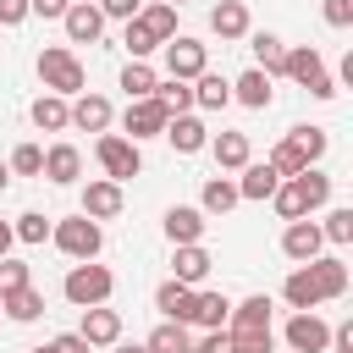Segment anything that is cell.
<instances>
[{"label":"cell","instance_id":"ab89813d","mask_svg":"<svg viewBox=\"0 0 353 353\" xmlns=\"http://www.w3.org/2000/svg\"><path fill=\"white\" fill-rule=\"evenodd\" d=\"M22 287H33V276H28V265L22 259H0V298H11V292H22Z\"/></svg>","mask_w":353,"mask_h":353},{"label":"cell","instance_id":"f1b7e54d","mask_svg":"<svg viewBox=\"0 0 353 353\" xmlns=\"http://www.w3.org/2000/svg\"><path fill=\"white\" fill-rule=\"evenodd\" d=\"M138 22L149 28V39H154V44L176 39V6H165V0H160V6H149V11H138Z\"/></svg>","mask_w":353,"mask_h":353},{"label":"cell","instance_id":"d6986e66","mask_svg":"<svg viewBox=\"0 0 353 353\" xmlns=\"http://www.w3.org/2000/svg\"><path fill=\"white\" fill-rule=\"evenodd\" d=\"M33 127H39V132H66V127H72V105H66L61 94H39V99H33Z\"/></svg>","mask_w":353,"mask_h":353},{"label":"cell","instance_id":"9c48e42d","mask_svg":"<svg viewBox=\"0 0 353 353\" xmlns=\"http://www.w3.org/2000/svg\"><path fill=\"white\" fill-rule=\"evenodd\" d=\"M160 50H165V72H171L176 83H188V77H199V72H204V44H199V39L176 33V39H165Z\"/></svg>","mask_w":353,"mask_h":353},{"label":"cell","instance_id":"ee69618b","mask_svg":"<svg viewBox=\"0 0 353 353\" xmlns=\"http://www.w3.org/2000/svg\"><path fill=\"white\" fill-rule=\"evenodd\" d=\"M325 22L331 28H353V0H325Z\"/></svg>","mask_w":353,"mask_h":353},{"label":"cell","instance_id":"e0dca14e","mask_svg":"<svg viewBox=\"0 0 353 353\" xmlns=\"http://www.w3.org/2000/svg\"><path fill=\"white\" fill-rule=\"evenodd\" d=\"M188 320H193V325H210V331H226V320H232V298H226V292H193Z\"/></svg>","mask_w":353,"mask_h":353},{"label":"cell","instance_id":"60d3db41","mask_svg":"<svg viewBox=\"0 0 353 353\" xmlns=\"http://www.w3.org/2000/svg\"><path fill=\"white\" fill-rule=\"evenodd\" d=\"M320 237H331V243H353V210H347V204H336V210L325 215Z\"/></svg>","mask_w":353,"mask_h":353},{"label":"cell","instance_id":"30bf717a","mask_svg":"<svg viewBox=\"0 0 353 353\" xmlns=\"http://www.w3.org/2000/svg\"><path fill=\"white\" fill-rule=\"evenodd\" d=\"M165 121H171V116H165V105H160L154 94H149V99H127L121 127L132 132V143H138V138H160V132H165Z\"/></svg>","mask_w":353,"mask_h":353},{"label":"cell","instance_id":"2e32d148","mask_svg":"<svg viewBox=\"0 0 353 353\" xmlns=\"http://www.w3.org/2000/svg\"><path fill=\"white\" fill-rule=\"evenodd\" d=\"M160 138H171V149H176V154H199V149L210 143V132H204V121H199V116H171Z\"/></svg>","mask_w":353,"mask_h":353},{"label":"cell","instance_id":"83f0119b","mask_svg":"<svg viewBox=\"0 0 353 353\" xmlns=\"http://www.w3.org/2000/svg\"><path fill=\"white\" fill-rule=\"evenodd\" d=\"M193 83H199V88H193V105H204V110H221V105H232V83H226V77H215V72H199Z\"/></svg>","mask_w":353,"mask_h":353},{"label":"cell","instance_id":"4fadbf2b","mask_svg":"<svg viewBox=\"0 0 353 353\" xmlns=\"http://www.w3.org/2000/svg\"><path fill=\"white\" fill-rule=\"evenodd\" d=\"M83 215H88V221H110V215H121V182H110V176L88 182V188H83Z\"/></svg>","mask_w":353,"mask_h":353},{"label":"cell","instance_id":"cb8c5ba5","mask_svg":"<svg viewBox=\"0 0 353 353\" xmlns=\"http://www.w3.org/2000/svg\"><path fill=\"white\" fill-rule=\"evenodd\" d=\"M154 309H160L165 320L188 325V309H193V287H182V281H165V287L154 292Z\"/></svg>","mask_w":353,"mask_h":353},{"label":"cell","instance_id":"11a10c76","mask_svg":"<svg viewBox=\"0 0 353 353\" xmlns=\"http://www.w3.org/2000/svg\"><path fill=\"white\" fill-rule=\"evenodd\" d=\"M28 353H50V347H28Z\"/></svg>","mask_w":353,"mask_h":353},{"label":"cell","instance_id":"6da1fadb","mask_svg":"<svg viewBox=\"0 0 353 353\" xmlns=\"http://www.w3.org/2000/svg\"><path fill=\"white\" fill-rule=\"evenodd\" d=\"M347 292V265L342 259H309V265H298L292 276H287V287H281V298L303 314V309H320V303H331V298H342Z\"/></svg>","mask_w":353,"mask_h":353},{"label":"cell","instance_id":"8992f818","mask_svg":"<svg viewBox=\"0 0 353 353\" xmlns=\"http://www.w3.org/2000/svg\"><path fill=\"white\" fill-rule=\"evenodd\" d=\"M94 154H99V165H105V176H110V182H127V176H138V171H143L138 143H132V138H121V132H99Z\"/></svg>","mask_w":353,"mask_h":353},{"label":"cell","instance_id":"8d00e7d4","mask_svg":"<svg viewBox=\"0 0 353 353\" xmlns=\"http://www.w3.org/2000/svg\"><path fill=\"white\" fill-rule=\"evenodd\" d=\"M6 171H17V176H39V171H44V149H39V143H17L11 160H6Z\"/></svg>","mask_w":353,"mask_h":353},{"label":"cell","instance_id":"f35d334b","mask_svg":"<svg viewBox=\"0 0 353 353\" xmlns=\"http://www.w3.org/2000/svg\"><path fill=\"white\" fill-rule=\"evenodd\" d=\"M226 347L232 353H276V336L270 331H226Z\"/></svg>","mask_w":353,"mask_h":353},{"label":"cell","instance_id":"7c38bea8","mask_svg":"<svg viewBox=\"0 0 353 353\" xmlns=\"http://www.w3.org/2000/svg\"><path fill=\"white\" fill-rule=\"evenodd\" d=\"M320 226L314 221H287V232H281V254L287 259H298V265H309V259H320Z\"/></svg>","mask_w":353,"mask_h":353},{"label":"cell","instance_id":"7a4b0ae2","mask_svg":"<svg viewBox=\"0 0 353 353\" xmlns=\"http://www.w3.org/2000/svg\"><path fill=\"white\" fill-rule=\"evenodd\" d=\"M270 199H276V215H281V221H303L309 210H320V204L331 199V176L309 165V171H298V176H281Z\"/></svg>","mask_w":353,"mask_h":353},{"label":"cell","instance_id":"b9f144b4","mask_svg":"<svg viewBox=\"0 0 353 353\" xmlns=\"http://www.w3.org/2000/svg\"><path fill=\"white\" fill-rule=\"evenodd\" d=\"M121 44H127V50H132V61H143V55H149V50H160V44H154V39H149V28H143V22H138V17H132V22H127V39H121Z\"/></svg>","mask_w":353,"mask_h":353},{"label":"cell","instance_id":"4316f807","mask_svg":"<svg viewBox=\"0 0 353 353\" xmlns=\"http://www.w3.org/2000/svg\"><path fill=\"white\" fill-rule=\"evenodd\" d=\"M149 353H193V336H188V325H176V320H165V325H154L149 331V342H143Z\"/></svg>","mask_w":353,"mask_h":353},{"label":"cell","instance_id":"603a6c76","mask_svg":"<svg viewBox=\"0 0 353 353\" xmlns=\"http://www.w3.org/2000/svg\"><path fill=\"white\" fill-rule=\"evenodd\" d=\"M210 28H215L221 39H243V33H248V6H243V0H221V6L210 11Z\"/></svg>","mask_w":353,"mask_h":353},{"label":"cell","instance_id":"484cf974","mask_svg":"<svg viewBox=\"0 0 353 353\" xmlns=\"http://www.w3.org/2000/svg\"><path fill=\"white\" fill-rule=\"evenodd\" d=\"M210 149H215V165L221 171H243L248 165V132H221Z\"/></svg>","mask_w":353,"mask_h":353},{"label":"cell","instance_id":"ba28073f","mask_svg":"<svg viewBox=\"0 0 353 353\" xmlns=\"http://www.w3.org/2000/svg\"><path fill=\"white\" fill-rule=\"evenodd\" d=\"M287 347H292V353H325V347H331V325H325L314 309H303V314L287 320Z\"/></svg>","mask_w":353,"mask_h":353},{"label":"cell","instance_id":"bcb514c9","mask_svg":"<svg viewBox=\"0 0 353 353\" xmlns=\"http://www.w3.org/2000/svg\"><path fill=\"white\" fill-rule=\"evenodd\" d=\"M28 17V0H0V28H17Z\"/></svg>","mask_w":353,"mask_h":353},{"label":"cell","instance_id":"ac0fdd59","mask_svg":"<svg viewBox=\"0 0 353 353\" xmlns=\"http://www.w3.org/2000/svg\"><path fill=\"white\" fill-rule=\"evenodd\" d=\"M39 176H50V182H77V176H83V154H77L72 143H50Z\"/></svg>","mask_w":353,"mask_h":353},{"label":"cell","instance_id":"d6a6232c","mask_svg":"<svg viewBox=\"0 0 353 353\" xmlns=\"http://www.w3.org/2000/svg\"><path fill=\"white\" fill-rule=\"evenodd\" d=\"M154 66L149 61H127V72H121V88H127V99H149L154 94Z\"/></svg>","mask_w":353,"mask_h":353},{"label":"cell","instance_id":"9f6ffc18","mask_svg":"<svg viewBox=\"0 0 353 353\" xmlns=\"http://www.w3.org/2000/svg\"><path fill=\"white\" fill-rule=\"evenodd\" d=\"M165 6H182V0H165Z\"/></svg>","mask_w":353,"mask_h":353},{"label":"cell","instance_id":"f907efd6","mask_svg":"<svg viewBox=\"0 0 353 353\" xmlns=\"http://www.w3.org/2000/svg\"><path fill=\"white\" fill-rule=\"evenodd\" d=\"M331 347H336V353H353V325H336V331H331Z\"/></svg>","mask_w":353,"mask_h":353},{"label":"cell","instance_id":"db71d44e","mask_svg":"<svg viewBox=\"0 0 353 353\" xmlns=\"http://www.w3.org/2000/svg\"><path fill=\"white\" fill-rule=\"evenodd\" d=\"M116 353H149V347H116Z\"/></svg>","mask_w":353,"mask_h":353},{"label":"cell","instance_id":"277c9868","mask_svg":"<svg viewBox=\"0 0 353 353\" xmlns=\"http://www.w3.org/2000/svg\"><path fill=\"white\" fill-rule=\"evenodd\" d=\"M110 287H116V276L105 270V265H72L66 270V281H61V292H66V303H77V309H99L105 298H110Z\"/></svg>","mask_w":353,"mask_h":353},{"label":"cell","instance_id":"d4e9b609","mask_svg":"<svg viewBox=\"0 0 353 353\" xmlns=\"http://www.w3.org/2000/svg\"><path fill=\"white\" fill-rule=\"evenodd\" d=\"M232 99H243L248 110H265V105H270V77H265L259 66H254V72H243V77L232 83Z\"/></svg>","mask_w":353,"mask_h":353},{"label":"cell","instance_id":"836d02e7","mask_svg":"<svg viewBox=\"0 0 353 353\" xmlns=\"http://www.w3.org/2000/svg\"><path fill=\"white\" fill-rule=\"evenodd\" d=\"M232 204H237V182L210 176V182H204V204H199V210H204V215H226Z\"/></svg>","mask_w":353,"mask_h":353},{"label":"cell","instance_id":"52a82bcc","mask_svg":"<svg viewBox=\"0 0 353 353\" xmlns=\"http://www.w3.org/2000/svg\"><path fill=\"white\" fill-rule=\"evenodd\" d=\"M50 237H55V248H61V254H72V259H94V254L105 248V232H99V221H88V215L50 226Z\"/></svg>","mask_w":353,"mask_h":353},{"label":"cell","instance_id":"d590c367","mask_svg":"<svg viewBox=\"0 0 353 353\" xmlns=\"http://www.w3.org/2000/svg\"><path fill=\"white\" fill-rule=\"evenodd\" d=\"M287 143H292V149L314 165V160L325 154V127H292V132H287Z\"/></svg>","mask_w":353,"mask_h":353},{"label":"cell","instance_id":"f5cc1de1","mask_svg":"<svg viewBox=\"0 0 353 353\" xmlns=\"http://www.w3.org/2000/svg\"><path fill=\"white\" fill-rule=\"evenodd\" d=\"M6 182H11V171H6V160H0V193H6Z\"/></svg>","mask_w":353,"mask_h":353},{"label":"cell","instance_id":"816d5d0a","mask_svg":"<svg viewBox=\"0 0 353 353\" xmlns=\"http://www.w3.org/2000/svg\"><path fill=\"white\" fill-rule=\"evenodd\" d=\"M11 243H17V232H11V226H6V221H0V259H6V254H11Z\"/></svg>","mask_w":353,"mask_h":353},{"label":"cell","instance_id":"4dcf8cb0","mask_svg":"<svg viewBox=\"0 0 353 353\" xmlns=\"http://www.w3.org/2000/svg\"><path fill=\"white\" fill-rule=\"evenodd\" d=\"M0 309H6L11 320H22V325H28V320H39V314H44V292H39V287H22V292L0 298Z\"/></svg>","mask_w":353,"mask_h":353},{"label":"cell","instance_id":"7dc6e473","mask_svg":"<svg viewBox=\"0 0 353 353\" xmlns=\"http://www.w3.org/2000/svg\"><path fill=\"white\" fill-rule=\"evenodd\" d=\"M50 353H94V347H88L77 331H66V336H55V342H50Z\"/></svg>","mask_w":353,"mask_h":353},{"label":"cell","instance_id":"3957f363","mask_svg":"<svg viewBox=\"0 0 353 353\" xmlns=\"http://www.w3.org/2000/svg\"><path fill=\"white\" fill-rule=\"evenodd\" d=\"M39 83L50 88V94H83V83H88V72H83V61L72 55V50H39Z\"/></svg>","mask_w":353,"mask_h":353},{"label":"cell","instance_id":"681fc988","mask_svg":"<svg viewBox=\"0 0 353 353\" xmlns=\"http://www.w3.org/2000/svg\"><path fill=\"white\" fill-rule=\"evenodd\" d=\"M193 353H232V347H226V331H210V336H204Z\"/></svg>","mask_w":353,"mask_h":353},{"label":"cell","instance_id":"1f68e13d","mask_svg":"<svg viewBox=\"0 0 353 353\" xmlns=\"http://www.w3.org/2000/svg\"><path fill=\"white\" fill-rule=\"evenodd\" d=\"M254 61H259V72H265V77H276V72H281V61H287V44H281L276 33H254Z\"/></svg>","mask_w":353,"mask_h":353},{"label":"cell","instance_id":"74e56055","mask_svg":"<svg viewBox=\"0 0 353 353\" xmlns=\"http://www.w3.org/2000/svg\"><path fill=\"white\" fill-rule=\"evenodd\" d=\"M265 165H270L276 176H298V171H309V160H303V154H298V149H292L287 138H281V143L270 149V160H265Z\"/></svg>","mask_w":353,"mask_h":353},{"label":"cell","instance_id":"9a60e30c","mask_svg":"<svg viewBox=\"0 0 353 353\" xmlns=\"http://www.w3.org/2000/svg\"><path fill=\"white\" fill-rule=\"evenodd\" d=\"M61 22H66V39H72V44H94V39L105 33L99 6H88V0H83V6H66V17H61Z\"/></svg>","mask_w":353,"mask_h":353},{"label":"cell","instance_id":"8fae6325","mask_svg":"<svg viewBox=\"0 0 353 353\" xmlns=\"http://www.w3.org/2000/svg\"><path fill=\"white\" fill-rule=\"evenodd\" d=\"M77 336L88 342V347H116L121 342V314L116 309H83V325H77Z\"/></svg>","mask_w":353,"mask_h":353},{"label":"cell","instance_id":"f546056e","mask_svg":"<svg viewBox=\"0 0 353 353\" xmlns=\"http://www.w3.org/2000/svg\"><path fill=\"white\" fill-rule=\"evenodd\" d=\"M276 171L270 165H243V182H237V199H270L276 193Z\"/></svg>","mask_w":353,"mask_h":353},{"label":"cell","instance_id":"e575fe53","mask_svg":"<svg viewBox=\"0 0 353 353\" xmlns=\"http://www.w3.org/2000/svg\"><path fill=\"white\" fill-rule=\"evenodd\" d=\"M154 99L165 105V116H188L193 88H188V83H176V77H165V83H154Z\"/></svg>","mask_w":353,"mask_h":353},{"label":"cell","instance_id":"5bb4252c","mask_svg":"<svg viewBox=\"0 0 353 353\" xmlns=\"http://www.w3.org/2000/svg\"><path fill=\"white\" fill-rule=\"evenodd\" d=\"M204 226H210V221H204V210H193V204H171V210H165V237H171L176 248H182V243H199Z\"/></svg>","mask_w":353,"mask_h":353},{"label":"cell","instance_id":"5b68a950","mask_svg":"<svg viewBox=\"0 0 353 353\" xmlns=\"http://www.w3.org/2000/svg\"><path fill=\"white\" fill-rule=\"evenodd\" d=\"M281 77H292V83H303L314 99H331L336 94V77L325 72V61H320V50H287V61H281Z\"/></svg>","mask_w":353,"mask_h":353},{"label":"cell","instance_id":"44dd1931","mask_svg":"<svg viewBox=\"0 0 353 353\" xmlns=\"http://www.w3.org/2000/svg\"><path fill=\"white\" fill-rule=\"evenodd\" d=\"M226 331H270V298H265V292H254V298H243V303L232 309V320H226Z\"/></svg>","mask_w":353,"mask_h":353},{"label":"cell","instance_id":"ffe728a7","mask_svg":"<svg viewBox=\"0 0 353 353\" xmlns=\"http://www.w3.org/2000/svg\"><path fill=\"white\" fill-rule=\"evenodd\" d=\"M72 127H83V132H105V127H110V99H105V94H77V105H72Z\"/></svg>","mask_w":353,"mask_h":353},{"label":"cell","instance_id":"7402d4cb","mask_svg":"<svg viewBox=\"0 0 353 353\" xmlns=\"http://www.w3.org/2000/svg\"><path fill=\"white\" fill-rule=\"evenodd\" d=\"M171 265H176V276H171V281H182V287H199V281L210 276V254H204L199 243H182Z\"/></svg>","mask_w":353,"mask_h":353},{"label":"cell","instance_id":"f6af8a7d","mask_svg":"<svg viewBox=\"0 0 353 353\" xmlns=\"http://www.w3.org/2000/svg\"><path fill=\"white\" fill-rule=\"evenodd\" d=\"M99 17H121V22H132V17H138V0H99Z\"/></svg>","mask_w":353,"mask_h":353},{"label":"cell","instance_id":"7bdbcfd3","mask_svg":"<svg viewBox=\"0 0 353 353\" xmlns=\"http://www.w3.org/2000/svg\"><path fill=\"white\" fill-rule=\"evenodd\" d=\"M11 232H17V237H22V243H44V237H50V221H44V215H39V210H28V215H22V221H17V226H11Z\"/></svg>","mask_w":353,"mask_h":353},{"label":"cell","instance_id":"c3c4849f","mask_svg":"<svg viewBox=\"0 0 353 353\" xmlns=\"http://www.w3.org/2000/svg\"><path fill=\"white\" fill-rule=\"evenodd\" d=\"M66 6L72 0H28V11H39V17H66Z\"/></svg>","mask_w":353,"mask_h":353}]
</instances>
